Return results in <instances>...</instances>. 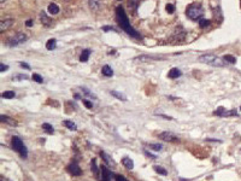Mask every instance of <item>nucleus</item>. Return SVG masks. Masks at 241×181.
<instances>
[{
	"label": "nucleus",
	"mask_w": 241,
	"mask_h": 181,
	"mask_svg": "<svg viewBox=\"0 0 241 181\" xmlns=\"http://www.w3.org/2000/svg\"><path fill=\"white\" fill-rule=\"evenodd\" d=\"M116 16H117V21H118L119 27H121L127 34L130 35V36L134 37V39H141V36L137 34V32L130 25L129 19H128V17H127L125 12H124V9H123L122 6H117V7H116Z\"/></svg>",
	"instance_id": "obj_1"
},
{
	"label": "nucleus",
	"mask_w": 241,
	"mask_h": 181,
	"mask_svg": "<svg viewBox=\"0 0 241 181\" xmlns=\"http://www.w3.org/2000/svg\"><path fill=\"white\" fill-rule=\"evenodd\" d=\"M198 59H199V62L204 63V64H209V65H212V67L221 68V67L225 65L224 59H222V58H220L217 56H215V55H202Z\"/></svg>",
	"instance_id": "obj_2"
},
{
	"label": "nucleus",
	"mask_w": 241,
	"mask_h": 181,
	"mask_svg": "<svg viewBox=\"0 0 241 181\" xmlns=\"http://www.w3.org/2000/svg\"><path fill=\"white\" fill-rule=\"evenodd\" d=\"M187 16L193 21L201 19V17L204 16V9L200 4H192L187 7Z\"/></svg>",
	"instance_id": "obj_3"
},
{
	"label": "nucleus",
	"mask_w": 241,
	"mask_h": 181,
	"mask_svg": "<svg viewBox=\"0 0 241 181\" xmlns=\"http://www.w3.org/2000/svg\"><path fill=\"white\" fill-rule=\"evenodd\" d=\"M12 149H14L16 152H18L22 158H27L28 151H27V147L24 146V144H23V141H22L21 138H18V136L12 138Z\"/></svg>",
	"instance_id": "obj_4"
},
{
	"label": "nucleus",
	"mask_w": 241,
	"mask_h": 181,
	"mask_svg": "<svg viewBox=\"0 0 241 181\" xmlns=\"http://www.w3.org/2000/svg\"><path fill=\"white\" fill-rule=\"evenodd\" d=\"M27 39H28V37H27V35H25V34H23V33H17L16 35H14V36L10 39L9 42H7V45L11 46V47L18 46V45L23 44L24 41H27Z\"/></svg>",
	"instance_id": "obj_5"
},
{
	"label": "nucleus",
	"mask_w": 241,
	"mask_h": 181,
	"mask_svg": "<svg viewBox=\"0 0 241 181\" xmlns=\"http://www.w3.org/2000/svg\"><path fill=\"white\" fill-rule=\"evenodd\" d=\"M113 174L112 172L109 169L106 165H101L100 167V177L99 181H112Z\"/></svg>",
	"instance_id": "obj_6"
},
{
	"label": "nucleus",
	"mask_w": 241,
	"mask_h": 181,
	"mask_svg": "<svg viewBox=\"0 0 241 181\" xmlns=\"http://www.w3.org/2000/svg\"><path fill=\"white\" fill-rule=\"evenodd\" d=\"M158 138L162 139V140H164V141H170V143H177V141H180L179 136L175 135V134L171 133V132H163V133H160V134L158 135Z\"/></svg>",
	"instance_id": "obj_7"
},
{
	"label": "nucleus",
	"mask_w": 241,
	"mask_h": 181,
	"mask_svg": "<svg viewBox=\"0 0 241 181\" xmlns=\"http://www.w3.org/2000/svg\"><path fill=\"white\" fill-rule=\"evenodd\" d=\"M213 115L216 116H223V117H228V116H236L237 112L236 110H225L224 108H217V110L213 112Z\"/></svg>",
	"instance_id": "obj_8"
},
{
	"label": "nucleus",
	"mask_w": 241,
	"mask_h": 181,
	"mask_svg": "<svg viewBox=\"0 0 241 181\" xmlns=\"http://www.w3.org/2000/svg\"><path fill=\"white\" fill-rule=\"evenodd\" d=\"M68 170H69V173H70L71 175H74V176H80V175L82 174V172H81V168L79 167L77 162H72L71 164H69V167H68Z\"/></svg>",
	"instance_id": "obj_9"
},
{
	"label": "nucleus",
	"mask_w": 241,
	"mask_h": 181,
	"mask_svg": "<svg viewBox=\"0 0 241 181\" xmlns=\"http://www.w3.org/2000/svg\"><path fill=\"white\" fill-rule=\"evenodd\" d=\"M159 59H164V57H162V56H147V55H144V56H139V57L134 58V60H136V62H149V60H159Z\"/></svg>",
	"instance_id": "obj_10"
},
{
	"label": "nucleus",
	"mask_w": 241,
	"mask_h": 181,
	"mask_svg": "<svg viewBox=\"0 0 241 181\" xmlns=\"http://www.w3.org/2000/svg\"><path fill=\"white\" fill-rule=\"evenodd\" d=\"M100 156L103 157V159L105 161V163H106L109 167H111V168H116V162L113 161L107 153H105L104 151H101V152H100Z\"/></svg>",
	"instance_id": "obj_11"
},
{
	"label": "nucleus",
	"mask_w": 241,
	"mask_h": 181,
	"mask_svg": "<svg viewBox=\"0 0 241 181\" xmlns=\"http://www.w3.org/2000/svg\"><path fill=\"white\" fill-rule=\"evenodd\" d=\"M91 169H92L93 174L95 175V177L99 180V177H100V167L97 165V159L95 158H93L92 162H91Z\"/></svg>",
	"instance_id": "obj_12"
},
{
	"label": "nucleus",
	"mask_w": 241,
	"mask_h": 181,
	"mask_svg": "<svg viewBox=\"0 0 241 181\" xmlns=\"http://www.w3.org/2000/svg\"><path fill=\"white\" fill-rule=\"evenodd\" d=\"M12 23H14V21H12V19L1 21V22H0V32L4 33L5 30H7V29L11 27V25H12Z\"/></svg>",
	"instance_id": "obj_13"
},
{
	"label": "nucleus",
	"mask_w": 241,
	"mask_h": 181,
	"mask_svg": "<svg viewBox=\"0 0 241 181\" xmlns=\"http://www.w3.org/2000/svg\"><path fill=\"white\" fill-rule=\"evenodd\" d=\"M40 19H41V23L45 24L46 27H49V25L52 24V19H51V18L46 15V12H44V11L40 14Z\"/></svg>",
	"instance_id": "obj_14"
},
{
	"label": "nucleus",
	"mask_w": 241,
	"mask_h": 181,
	"mask_svg": "<svg viewBox=\"0 0 241 181\" xmlns=\"http://www.w3.org/2000/svg\"><path fill=\"white\" fill-rule=\"evenodd\" d=\"M181 75H182L181 70H180V69H177V68H172V69H170V70H169V74H168V76L170 77V79H177V77H180Z\"/></svg>",
	"instance_id": "obj_15"
},
{
	"label": "nucleus",
	"mask_w": 241,
	"mask_h": 181,
	"mask_svg": "<svg viewBox=\"0 0 241 181\" xmlns=\"http://www.w3.org/2000/svg\"><path fill=\"white\" fill-rule=\"evenodd\" d=\"M122 164L127 168V169H133L134 168V162H133V159H130L129 157H124L123 159H122Z\"/></svg>",
	"instance_id": "obj_16"
},
{
	"label": "nucleus",
	"mask_w": 241,
	"mask_h": 181,
	"mask_svg": "<svg viewBox=\"0 0 241 181\" xmlns=\"http://www.w3.org/2000/svg\"><path fill=\"white\" fill-rule=\"evenodd\" d=\"M1 122H5V123H7V124H10V126H17V122L14 120V119H11V117H9V116H5V115H1Z\"/></svg>",
	"instance_id": "obj_17"
},
{
	"label": "nucleus",
	"mask_w": 241,
	"mask_h": 181,
	"mask_svg": "<svg viewBox=\"0 0 241 181\" xmlns=\"http://www.w3.org/2000/svg\"><path fill=\"white\" fill-rule=\"evenodd\" d=\"M57 47V40L56 39H49V40L46 42V48L48 51H53Z\"/></svg>",
	"instance_id": "obj_18"
},
{
	"label": "nucleus",
	"mask_w": 241,
	"mask_h": 181,
	"mask_svg": "<svg viewBox=\"0 0 241 181\" xmlns=\"http://www.w3.org/2000/svg\"><path fill=\"white\" fill-rule=\"evenodd\" d=\"M80 89H81V93H82V94H84L87 98H89V99H97V97H95V96H94V94L91 92L89 89H87L86 87H81Z\"/></svg>",
	"instance_id": "obj_19"
},
{
	"label": "nucleus",
	"mask_w": 241,
	"mask_h": 181,
	"mask_svg": "<svg viewBox=\"0 0 241 181\" xmlns=\"http://www.w3.org/2000/svg\"><path fill=\"white\" fill-rule=\"evenodd\" d=\"M101 73H103L104 76H107V77H111V76L113 75V70H112V68L109 67V65H104L103 69H101Z\"/></svg>",
	"instance_id": "obj_20"
},
{
	"label": "nucleus",
	"mask_w": 241,
	"mask_h": 181,
	"mask_svg": "<svg viewBox=\"0 0 241 181\" xmlns=\"http://www.w3.org/2000/svg\"><path fill=\"white\" fill-rule=\"evenodd\" d=\"M89 56H91V51L89 50H83L81 56H80V62H82V63L87 62L88 58H89Z\"/></svg>",
	"instance_id": "obj_21"
},
{
	"label": "nucleus",
	"mask_w": 241,
	"mask_h": 181,
	"mask_svg": "<svg viewBox=\"0 0 241 181\" xmlns=\"http://www.w3.org/2000/svg\"><path fill=\"white\" fill-rule=\"evenodd\" d=\"M48 12L51 15H57V14H59V7H58V5L57 4H49L48 5Z\"/></svg>",
	"instance_id": "obj_22"
},
{
	"label": "nucleus",
	"mask_w": 241,
	"mask_h": 181,
	"mask_svg": "<svg viewBox=\"0 0 241 181\" xmlns=\"http://www.w3.org/2000/svg\"><path fill=\"white\" fill-rule=\"evenodd\" d=\"M111 96H113L115 98H117V99H119V100H123V101H125V100H127V97H125L124 94H122V93L117 92V90H111Z\"/></svg>",
	"instance_id": "obj_23"
},
{
	"label": "nucleus",
	"mask_w": 241,
	"mask_h": 181,
	"mask_svg": "<svg viewBox=\"0 0 241 181\" xmlns=\"http://www.w3.org/2000/svg\"><path fill=\"white\" fill-rule=\"evenodd\" d=\"M63 123H64V126H65V127H68V128L70 129V131H76V129H77V126H76V123H74L72 121L67 120V121H64Z\"/></svg>",
	"instance_id": "obj_24"
},
{
	"label": "nucleus",
	"mask_w": 241,
	"mask_h": 181,
	"mask_svg": "<svg viewBox=\"0 0 241 181\" xmlns=\"http://www.w3.org/2000/svg\"><path fill=\"white\" fill-rule=\"evenodd\" d=\"M42 129H44L46 133H48V134H53V133H54L53 127L51 126L49 123H44V124H42Z\"/></svg>",
	"instance_id": "obj_25"
},
{
	"label": "nucleus",
	"mask_w": 241,
	"mask_h": 181,
	"mask_svg": "<svg viewBox=\"0 0 241 181\" xmlns=\"http://www.w3.org/2000/svg\"><path fill=\"white\" fill-rule=\"evenodd\" d=\"M153 169H154L156 173H158V174H160V175H167V174H168V172L164 169L163 167H160V165H154Z\"/></svg>",
	"instance_id": "obj_26"
},
{
	"label": "nucleus",
	"mask_w": 241,
	"mask_h": 181,
	"mask_svg": "<svg viewBox=\"0 0 241 181\" xmlns=\"http://www.w3.org/2000/svg\"><path fill=\"white\" fill-rule=\"evenodd\" d=\"M1 97L5 99H12V98H15V92L14 90H6V92L1 94Z\"/></svg>",
	"instance_id": "obj_27"
},
{
	"label": "nucleus",
	"mask_w": 241,
	"mask_h": 181,
	"mask_svg": "<svg viewBox=\"0 0 241 181\" xmlns=\"http://www.w3.org/2000/svg\"><path fill=\"white\" fill-rule=\"evenodd\" d=\"M223 59L225 60V63L228 62V63H230V64H234V63L236 62L235 57H234V56H232V55H225V56L223 57Z\"/></svg>",
	"instance_id": "obj_28"
},
{
	"label": "nucleus",
	"mask_w": 241,
	"mask_h": 181,
	"mask_svg": "<svg viewBox=\"0 0 241 181\" xmlns=\"http://www.w3.org/2000/svg\"><path fill=\"white\" fill-rule=\"evenodd\" d=\"M140 1L141 0H129V7H132L134 11H136V7L140 4Z\"/></svg>",
	"instance_id": "obj_29"
},
{
	"label": "nucleus",
	"mask_w": 241,
	"mask_h": 181,
	"mask_svg": "<svg viewBox=\"0 0 241 181\" xmlns=\"http://www.w3.org/2000/svg\"><path fill=\"white\" fill-rule=\"evenodd\" d=\"M210 25V21L209 19H199V27L200 28H206V27H209Z\"/></svg>",
	"instance_id": "obj_30"
},
{
	"label": "nucleus",
	"mask_w": 241,
	"mask_h": 181,
	"mask_svg": "<svg viewBox=\"0 0 241 181\" xmlns=\"http://www.w3.org/2000/svg\"><path fill=\"white\" fill-rule=\"evenodd\" d=\"M31 79H33L35 82H37V83H42V82H44V79H42V77H41L39 74H33Z\"/></svg>",
	"instance_id": "obj_31"
},
{
	"label": "nucleus",
	"mask_w": 241,
	"mask_h": 181,
	"mask_svg": "<svg viewBox=\"0 0 241 181\" xmlns=\"http://www.w3.org/2000/svg\"><path fill=\"white\" fill-rule=\"evenodd\" d=\"M148 147L154 151H160L163 149V145L162 144H148Z\"/></svg>",
	"instance_id": "obj_32"
},
{
	"label": "nucleus",
	"mask_w": 241,
	"mask_h": 181,
	"mask_svg": "<svg viewBox=\"0 0 241 181\" xmlns=\"http://www.w3.org/2000/svg\"><path fill=\"white\" fill-rule=\"evenodd\" d=\"M89 6L93 10H97L99 7V0H89Z\"/></svg>",
	"instance_id": "obj_33"
},
{
	"label": "nucleus",
	"mask_w": 241,
	"mask_h": 181,
	"mask_svg": "<svg viewBox=\"0 0 241 181\" xmlns=\"http://www.w3.org/2000/svg\"><path fill=\"white\" fill-rule=\"evenodd\" d=\"M15 81H17V80H28L29 77L27 76V75H16V76H14L12 77Z\"/></svg>",
	"instance_id": "obj_34"
},
{
	"label": "nucleus",
	"mask_w": 241,
	"mask_h": 181,
	"mask_svg": "<svg viewBox=\"0 0 241 181\" xmlns=\"http://www.w3.org/2000/svg\"><path fill=\"white\" fill-rule=\"evenodd\" d=\"M165 9H167V11L169 12V14H172V12L175 11V6H174V4H168Z\"/></svg>",
	"instance_id": "obj_35"
},
{
	"label": "nucleus",
	"mask_w": 241,
	"mask_h": 181,
	"mask_svg": "<svg viewBox=\"0 0 241 181\" xmlns=\"http://www.w3.org/2000/svg\"><path fill=\"white\" fill-rule=\"evenodd\" d=\"M83 104H84V106L88 108V109H92V108H93V104H92L91 101H88V100H83Z\"/></svg>",
	"instance_id": "obj_36"
},
{
	"label": "nucleus",
	"mask_w": 241,
	"mask_h": 181,
	"mask_svg": "<svg viewBox=\"0 0 241 181\" xmlns=\"http://www.w3.org/2000/svg\"><path fill=\"white\" fill-rule=\"evenodd\" d=\"M115 179H116V181H128V180H127L124 176H122V175H116Z\"/></svg>",
	"instance_id": "obj_37"
},
{
	"label": "nucleus",
	"mask_w": 241,
	"mask_h": 181,
	"mask_svg": "<svg viewBox=\"0 0 241 181\" xmlns=\"http://www.w3.org/2000/svg\"><path fill=\"white\" fill-rule=\"evenodd\" d=\"M144 152H145V154H146V156H148V157H151L152 159H156V158H157V157L154 156V154H152V153H151V152H148L147 150H145Z\"/></svg>",
	"instance_id": "obj_38"
},
{
	"label": "nucleus",
	"mask_w": 241,
	"mask_h": 181,
	"mask_svg": "<svg viewBox=\"0 0 241 181\" xmlns=\"http://www.w3.org/2000/svg\"><path fill=\"white\" fill-rule=\"evenodd\" d=\"M7 69H9V67H7V65H5L4 63L0 64V71H1V73H4V71H5V70H7Z\"/></svg>",
	"instance_id": "obj_39"
},
{
	"label": "nucleus",
	"mask_w": 241,
	"mask_h": 181,
	"mask_svg": "<svg viewBox=\"0 0 241 181\" xmlns=\"http://www.w3.org/2000/svg\"><path fill=\"white\" fill-rule=\"evenodd\" d=\"M159 117H163V119H165V120H172V117H170V116H167V115H163V113H157Z\"/></svg>",
	"instance_id": "obj_40"
},
{
	"label": "nucleus",
	"mask_w": 241,
	"mask_h": 181,
	"mask_svg": "<svg viewBox=\"0 0 241 181\" xmlns=\"http://www.w3.org/2000/svg\"><path fill=\"white\" fill-rule=\"evenodd\" d=\"M21 67L25 68V69H30V65H29V64H27V63H21Z\"/></svg>",
	"instance_id": "obj_41"
},
{
	"label": "nucleus",
	"mask_w": 241,
	"mask_h": 181,
	"mask_svg": "<svg viewBox=\"0 0 241 181\" xmlns=\"http://www.w3.org/2000/svg\"><path fill=\"white\" fill-rule=\"evenodd\" d=\"M103 30H105V32H107V30H113V32H115V28H113V27H103Z\"/></svg>",
	"instance_id": "obj_42"
},
{
	"label": "nucleus",
	"mask_w": 241,
	"mask_h": 181,
	"mask_svg": "<svg viewBox=\"0 0 241 181\" xmlns=\"http://www.w3.org/2000/svg\"><path fill=\"white\" fill-rule=\"evenodd\" d=\"M31 25H33V22H31V21L29 19V21L27 22V27H31Z\"/></svg>",
	"instance_id": "obj_43"
},
{
	"label": "nucleus",
	"mask_w": 241,
	"mask_h": 181,
	"mask_svg": "<svg viewBox=\"0 0 241 181\" xmlns=\"http://www.w3.org/2000/svg\"><path fill=\"white\" fill-rule=\"evenodd\" d=\"M0 181H10L9 179H5V177H1V179H0Z\"/></svg>",
	"instance_id": "obj_44"
},
{
	"label": "nucleus",
	"mask_w": 241,
	"mask_h": 181,
	"mask_svg": "<svg viewBox=\"0 0 241 181\" xmlns=\"http://www.w3.org/2000/svg\"><path fill=\"white\" fill-rule=\"evenodd\" d=\"M3 3H4V0H1V4H3Z\"/></svg>",
	"instance_id": "obj_45"
},
{
	"label": "nucleus",
	"mask_w": 241,
	"mask_h": 181,
	"mask_svg": "<svg viewBox=\"0 0 241 181\" xmlns=\"http://www.w3.org/2000/svg\"><path fill=\"white\" fill-rule=\"evenodd\" d=\"M240 110H241V108H240Z\"/></svg>",
	"instance_id": "obj_46"
}]
</instances>
